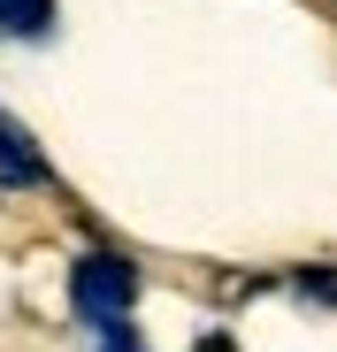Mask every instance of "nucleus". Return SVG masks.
Here are the masks:
<instances>
[{
    "label": "nucleus",
    "instance_id": "f257e3e1",
    "mask_svg": "<svg viewBox=\"0 0 337 352\" xmlns=\"http://www.w3.org/2000/svg\"><path fill=\"white\" fill-rule=\"evenodd\" d=\"M69 307H77L85 322H100V329L131 322V307H138V268H131L123 253H85V261L69 268Z\"/></svg>",
    "mask_w": 337,
    "mask_h": 352
},
{
    "label": "nucleus",
    "instance_id": "f03ea898",
    "mask_svg": "<svg viewBox=\"0 0 337 352\" xmlns=\"http://www.w3.org/2000/svg\"><path fill=\"white\" fill-rule=\"evenodd\" d=\"M0 184H16V192L46 184V161H39V146H31L16 123H0Z\"/></svg>",
    "mask_w": 337,
    "mask_h": 352
},
{
    "label": "nucleus",
    "instance_id": "7ed1b4c3",
    "mask_svg": "<svg viewBox=\"0 0 337 352\" xmlns=\"http://www.w3.org/2000/svg\"><path fill=\"white\" fill-rule=\"evenodd\" d=\"M0 31H46V0H0Z\"/></svg>",
    "mask_w": 337,
    "mask_h": 352
},
{
    "label": "nucleus",
    "instance_id": "20e7f679",
    "mask_svg": "<svg viewBox=\"0 0 337 352\" xmlns=\"http://www.w3.org/2000/svg\"><path fill=\"white\" fill-rule=\"evenodd\" d=\"M100 352H146V344L131 337V322H116V329H100Z\"/></svg>",
    "mask_w": 337,
    "mask_h": 352
}]
</instances>
